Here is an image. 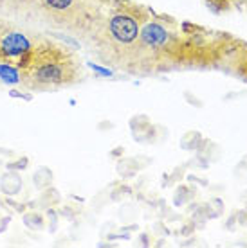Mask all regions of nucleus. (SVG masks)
<instances>
[{"label":"nucleus","mask_w":247,"mask_h":248,"mask_svg":"<svg viewBox=\"0 0 247 248\" xmlns=\"http://www.w3.org/2000/svg\"><path fill=\"white\" fill-rule=\"evenodd\" d=\"M233 6H246L247 7V0H229Z\"/></svg>","instance_id":"obj_8"},{"label":"nucleus","mask_w":247,"mask_h":248,"mask_svg":"<svg viewBox=\"0 0 247 248\" xmlns=\"http://www.w3.org/2000/svg\"><path fill=\"white\" fill-rule=\"evenodd\" d=\"M226 68H229L238 78L247 81V44H240L236 47V50L229 58V62L226 63Z\"/></svg>","instance_id":"obj_6"},{"label":"nucleus","mask_w":247,"mask_h":248,"mask_svg":"<svg viewBox=\"0 0 247 248\" xmlns=\"http://www.w3.org/2000/svg\"><path fill=\"white\" fill-rule=\"evenodd\" d=\"M204 2H206V6L215 13H226L233 7V4H231L229 0H204Z\"/></svg>","instance_id":"obj_7"},{"label":"nucleus","mask_w":247,"mask_h":248,"mask_svg":"<svg viewBox=\"0 0 247 248\" xmlns=\"http://www.w3.org/2000/svg\"><path fill=\"white\" fill-rule=\"evenodd\" d=\"M152 16L148 7L132 0H112L106 18L87 49L103 65L130 70L144 22Z\"/></svg>","instance_id":"obj_1"},{"label":"nucleus","mask_w":247,"mask_h":248,"mask_svg":"<svg viewBox=\"0 0 247 248\" xmlns=\"http://www.w3.org/2000/svg\"><path fill=\"white\" fill-rule=\"evenodd\" d=\"M0 16L36 20V0H0Z\"/></svg>","instance_id":"obj_5"},{"label":"nucleus","mask_w":247,"mask_h":248,"mask_svg":"<svg viewBox=\"0 0 247 248\" xmlns=\"http://www.w3.org/2000/svg\"><path fill=\"white\" fill-rule=\"evenodd\" d=\"M112 0H36V22L90 45Z\"/></svg>","instance_id":"obj_3"},{"label":"nucleus","mask_w":247,"mask_h":248,"mask_svg":"<svg viewBox=\"0 0 247 248\" xmlns=\"http://www.w3.org/2000/svg\"><path fill=\"white\" fill-rule=\"evenodd\" d=\"M17 67L20 87L31 92H49L83 79V63L76 50L43 34Z\"/></svg>","instance_id":"obj_2"},{"label":"nucleus","mask_w":247,"mask_h":248,"mask_svg":"<svg viewBox=\"0 0 247 248\" xmlns=\"http://www.w3.org/2000/svg\"><path fill=\"white\" fill-rule=\"evenodd\" d=\"M42 32L15 24L11 18L0 16V62L17 63L36 45Z\"/></svg>","instance_id":"obj_4"}]
</instances>
